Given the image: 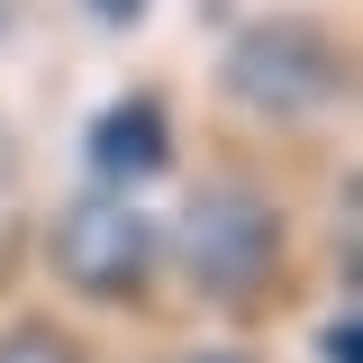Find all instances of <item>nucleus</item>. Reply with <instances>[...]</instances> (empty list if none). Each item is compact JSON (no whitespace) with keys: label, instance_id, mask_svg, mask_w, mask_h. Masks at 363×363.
Returning <instances> with one entry per match:
<instances>
[{"label":"nucleus","instance_id":"f257e3e1","mask_svg":"<svg viewBox=\"0 0 363 363\" xmlns=\"http://www.w3.org/2000/svg\"><path fill=\"white\" fill-rule=\"evenodd\" d=\"M182 264L200 291H218V300H255L281 264V218H272L264 191H245V182H218V191H200L191 209H182Z\"/></svg>","mask_w":363,"mask_h":363},{"label":"nucleus","instance_id":"f03ea898","mask_svg":"<svg viewBox=\"0 0 363 363\" xmlns=\"http://www.w3.org/2000/svg\"><path fill=\"white\" fill-rule=\"evenodd\" d=\"M336 37L318 18H255L245 37L227 45V91L264 118H309L336 100Z\"/></svg>","mask_w":363,"mask_h":363},{"label":"nucleus","instance_id":"7ed1b4c3","mask_svg":"<svg viewBox=\"0 0 363 363\" xmlns=\"http://www.w3.org/2000/svg\"><path fill=\"white\" fill-rule=\"evenodd\" d=\"M55 272H64L73 291H91V300L145 291V272H155V227H145V209L118 200V191L73 200V209L55 218Z\"/></svg>","mask_w":363,"mask_h":363},{"label":"nucleus","instance_id":"20e7f679","mask_svg":"<svg viewBox=\"0 0 363 363\" xmlns=\"http://www.w3.org/2000/svg\"><path fill=\"white\" fill-rule=\"evenodd\" d=\"M173 164V118L164 100H118L91 118V173L100 182H155Z\"/></svg>","mask_w":363,"mask_h":363},{"label":"nucleus","instance_id":"39448f33","mask_svg":"<svg viewBox=\"0 0 363 363\" xmlns=\"http://www.w3.org/2000/svg\"><path fill=\"white\" fill-rule=\"evenodd\" d=\"M0 363H82V354L55 318H18V327H0Z\"/></svg>","mask_w":363,"mask_h":363},{"label":"nucleus","instance_id":"423d86ee","mask_svg":"<svg viewBox=\"0 0 363 363\" xmlns=\"http://www.w3.org/2000/svg\"><path fill=\"white\" fill-rule=\"evenodd\" d=\"M91 18H100V28H136V18H145V0H82Z\"/></svg>","mask_w":363,"mask_h":363},{"label":"nucleus","instance_id":"0eeeda50","mask_svg":"<svg viewBox=\"0 0 363 363\" xmlns=\"http://www.w3.org/2000/svg\"><path fill=\"white\" fill-rule=\"evenodd\" d=\"M354 336H363L354 318H336V327H327V363H354Z\"/></svg>","mask_w":363,"mask_h":363},{"label":"nucleus","instance_id":"6e6552de","mask_svg":"<svg viewBox=\"0 0 363 363\" xmlns=\"http://www.w3.org/2000/svg\"><path fill=\"white\" fill-rule=\"evenodd\" d=\"M191 363H245V354H191Z\"/></svg>","mask_w":363,"mask_h":363}]
</instances>
